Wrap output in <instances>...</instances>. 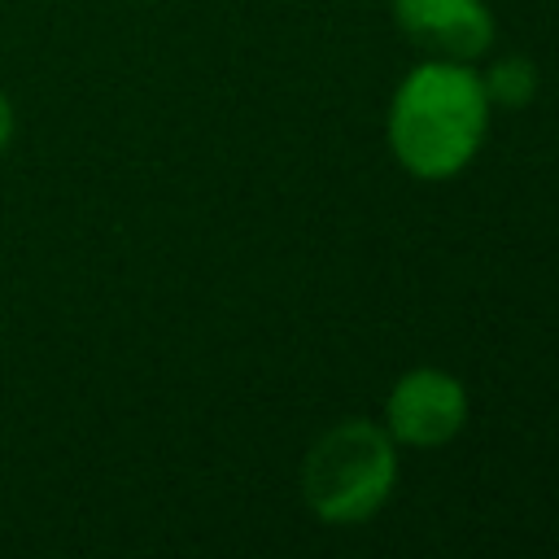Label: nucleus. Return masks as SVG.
<instances>
[{"label":"nucleus","instance_id":"obj_4","mask_svg":"<svg viewBox=\"0 0 559 559\" xmlns=\"http://www.w3.org/2000/svg\"><path fill=\"white\" fill-rule=\"evenodd\" d=\"M397 31L437 61H476L493 44L485 0H393Z\"/></svg>","mask_w":559,"mask_h":559},{"label":"nucleus","instance_id":"obj_5","mask_svg":"<svg viewBox=\"0 0 559 559\" xmlns=\"http://www.w3.org/2000/svg\"><path fill=\"white\" fill-rule=\"evenodd\" d=\"M480 83L489 105H502V109H524L537 96V70L528 57H498L489 74H480Z\"/></svg>","mask_w":559,"mask_h":559},{"label":"nucleus","instance_id":"obj_3","mask_svg":"<svg viewBox=\"0 0 559 559\" xmlns=\"http://www.w3.org/2000/svg\"><path fill=\"white\" fill-rule=\"evenodd\" d=\"M467 424V389L441 367H411L384 397V428L397 445L437 450Z\"/></svg>","mask_w":559,"mask_h":559},{"label":"nucleus","instance_id":"obj_6","mask_svg":"<svg viewBox=\"0 0 559 559\" xmlns=\"http://www.w3.org/2000/svg\"><path fill=\"white\" fill-rule=\"evenodd\" d=\"M13 135H17V109H13L9 92L0 87V153L13 144Z\"/></svg>","mask_w":559,"mask_h":559},{"label":"nucleus","instance_id":"obj_1","mask_svg":"<svg viewBox=\"0 0 559 559\" xmlns=\"http://www.w3.org/2000/svg\"><path fill=\"white\" fill-rule=\"evenodd\" d=\"M489 127V96L467 61L415 66L389 105V148L415 179H454L480 148Z\"/></svg>","mask_w":559,"mask_h":559},{"label":"nucleus","instance_id":"obj_2","mask_svg":"<svg viewBox=\"0 0 559 559\" xmlns=\"http://www.w3.org/2000/svg\"><path fill=\"white\" fill-rule=\"evenodd\" d=\"M397 480V441L376 419L332 424L301 463L306 507L323 524H362L384 507Z\"/></svg>","mask_w":559,"mask_h":559}]
</instances>
